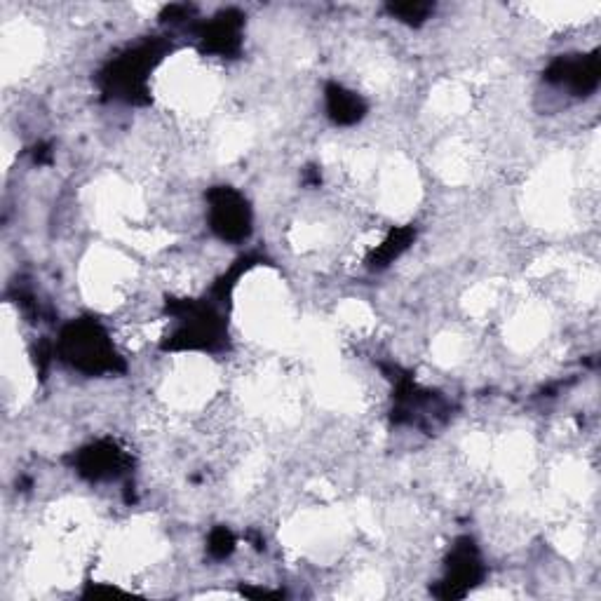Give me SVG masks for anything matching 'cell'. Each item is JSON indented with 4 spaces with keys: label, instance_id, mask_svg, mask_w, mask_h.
Wrapping results in <instances>:
<instances>
[{
    "label": "cell",
    "instance_id": "obj_2",
    "mask_svg": "<svg viewBox=\"0 0 601 601\" xmlns=\"http://www.w3.org/2000/svg\"><path fill=\"white\" fill-rule=\"evenodd\" d=\"M362 111V101L357 94L341 90V87L329 90V113L336 123H355V120H360Z\"/></svg>",
    "mask_w": 601,
    "mask_h": 601
},
{
    "label": "cell",
    "instance_id": "obj_1",
    "mask_svg": "<svg viewBox=\"0 0 601 601\" xmlns=\"http://www.w3.org/2000/svg\"><path fill=\"white\" fill-rule=\"evenodd\" d=\"M212 228L224 240H240L249 233V209L238 193L221 188L212 193Z\"/></svg>",
    "mask_w": 601,
    "mask_h": 601
}]
</instances>
